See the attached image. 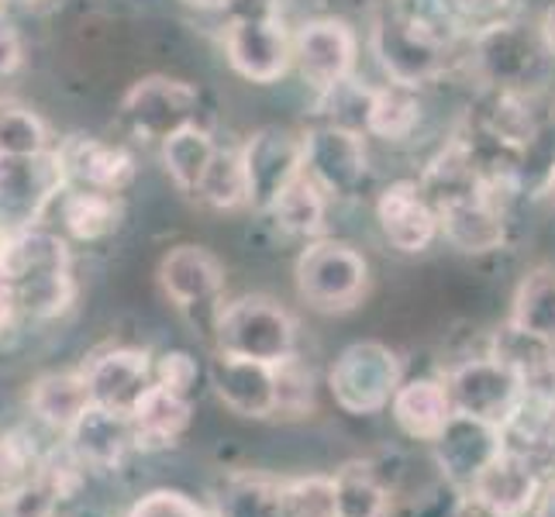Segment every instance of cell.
Segmentation results:
<instances>
[{
	"mask_svg": "<svg viewBox=\"0 0 555 517\" xmlns=\"http://www.w3.org/2000/svg\"><path fill=\"white\" fill-rule=\"evenodd\" d=\"M411 90L414 87L393 83V80L379 90H366V121H362L366 131H373L376 139H387V142H404L421 118L417 98Z\"/></svg>",
	"mask_w": 555,
	"mask_h": 517,
	"instance_id": "83f0119b",
	"label": "cell"
},
{
	"mask_svg": "<svg viewBox=\"0 0 555 517\" xmlns=\"http://www.w3.org/2000/svg\"><path fill=\"white\" fill-rule=\"evenodd\" d=\"M63 445L73 452V458L83 469L107 473L118 469L128 452H135V428H131V414L90 404L80 421L63 435Z\"/></svg>",
	"mask_w": 555,
	"mask_h": 517,
	"instance_id": "e0dca14e",
	"label": "cell"
},
{
	"mask_svg": "<svg viewBox=\"0 0 555 517\" xmlns=\"http://www.w3.org/2000/svg\"><path fill=\"white\" fill-rule=\"evenodd\" d=\"M215 345L224 356H242L280 366V362L297 356V324L273 300L242 297L221 308L215 321Z\"/></svg>",
	"mask_w": 555,
	"mask_h": 517,
	"instance_id": "3957f363",
	"label": "cell"
},
{
	"mask_svg": "<svg viewBox=\"0 0 555 517\" xmlns=\"http://www.w3.org/2000/svg\"><path fill=\"white\" fill-rule=\"evenodd\" d=\"M270 215L286 235L294 238H318L324 232V190L300 172V177L286 186V194L273 204Z\"/></svg>",
	"mask_w": 555,
	"mask_h": 517,
	"instance_id": "d6a6232c",
	"label": "cell"
},
{
	"mask_svg": "<svg viewBox=\"0 0 555 517\" xmlns=\"http://www.w3.org/2000/svg\"><path fill=\"white\" fill-rule=\"evenodd\" d=\"M197 359L183 352V349H173V352H163L156 359V383H163V387L177 390L183 397H190V390H194L197 383Z\"/></svg>",
	"mask_w": 555,
	"mask_h": 517,
	"instance_id": "ab89813d",
	"label": "cell"
},
{
	"mask_svg": "<svg viewBox=\"0 0 555 517\" xmlns=\"http://www.w3.org/2000/svg\"><path fill=\"white\" fill-rule=\"evenodd\" d=\"M446 387L452 393V404L459 414H473L493 421V425H507L511 414L518 411L525 387H521V373L511 370L501 359H469L463 366H455L446 376Z\"/></svg>",
	"mask_w": 555,
	"mask_h": 517,
	"instance_id": "9c48e42d",
	"label": "cell"
},
{
	"mask_svg": "<svg viewBox=\"0 0 555 517\" xmlns=\"http://www.w3.org/2000/svg\"><path fill=\"white\" fill-rule=\"evenodd\" d=\"M276 390H280L276 414H283V417H300V414H308L311 404H314L311 370H304L297 362V356H291V359L276 366Z\"/></svg>",
	"mask_w": 555,
	"mask_h": 517,
	"instance_id": "74e56055",
	"label": "cell"
},
{
	"mask_svg": "<svg viewBox=\"0 0 555 517\" xmlns=\"http://www.w3.org/2000/svg\"><path fill=\"white\" fill-rule=\"evenodd\" d=\"M449 31L435 28L425 17L411 14L408 8H387L373 25V49L379 55L383 73L393 83L417 87L446 66Z\"/></svg>",
	"mask_w": 555,
	"mask_h": 517,
	"instance_id": "7a4b0ae2",
	"label": "cell"
},
{
	"mask_svg": "<svg viewBox=\"0 0 555 517\" xmlns=\"http://www.w3.org/2000/svg\"><path fill=\"white\" fill-rule=\"evenodd\" d=\"M338 517H390V490L373 463H346L335 473Z\"/></svg>",
	"mask_w": 555,
	"mask_h": 517,
	"instance_id": "f546056e",
	"label": "cell"
},
{
	"mask_svg": "<svg viewBox=\"0 0 555 517\" xmlns=\"http://www.w3.org/2000/svg\"><path fill=\"white\" fill-rule=\"evenodd\" d=\"M552 449H555V442H552Z\"/></svg>",
	"mask_w": 555,
	"mask_h": 517,
	"instance_id": "f907efd6",
	"label": "cell"
},
{
	"mask_svg": "<svg viewBox=\"0 0 555 517\" xmlns=\"http://www.w3.org/2000/svg\"><path fill=\"white\" fill-rule=\"evenodd\" d=\"M163 294L173 300L190 321L204 324L215 335V321L221 314V290H224V266L201 245H177L169 248L159 262Z\"/></svg>",
	"mask_w": 555,
	"mask_h": 517,
	"instance_id": "ba28073f",
	"label": "cell"
},
{
	"mask_svg": "<svg viewBox=\"0 0 555 517\" xmlns=\"http://www.w3.org/2000/svg\"><path fill=\"white\" fill-rule=\"evenodd\" d=\"M459 22H483V28L504 22V8L511 0H449Z\"/></svg>",
	"mask_w": 555,
	"mask_h": 517,
	"instance_id": "b9f144b4",
	"label": "cell"
},
{
	"mask_svg": "<svg viewBox=\"0 0 555 517\" xmlns=\"http://www.w3.org/2000/svg\"><path fill=\"white\" fill-rule=\"evenodd\" d=\"M539 35H542V46L548 49V55H555V4L545 11L542 25H539Z\"/></svg>",
	"mask_w": 555,
	"mask_h": 517,
	"instance_id": "ee69618b",
	"label": "cell"
},
{
	"mask_svg": "<svg viewBox=\"0 0 555 517\" xmlns=\"http://www.w3.org/2000/svg\"><path fill=\"white\" fill-rule=\"evenodd\" d=\"M22 324H25V314H22V303H17L14 283L0 276V341L11 338Z\"/></svg>",
	"mask_w": 555,
	"mask_h": 517,
	"instance_id": "7bdbcfd3",
	"label": "cell"
},
{
	"mask_svg": "<svg viewBox=\"0 0 555 517\" xmlns=\"http://www.w3.org/2000/svg\"><path fill=\"white\" fill-rule=\"evenodd\" d=\"M242 166L248 204L256 210H273L286 186L304 172V139L280 128H262L245 142Z\"/></svg>",
	"mask_w": 555,
	"mask_h": 517,
	"instance_id": "8fae6325",
	"label": "cell"
},
{
	"mask_svg": "<svg viewBox=\"0 0 555 517\" xmlns=\"http://www.w3.org/2000/svg\"><path fill=\"white\" fill-rule=\"evenodd\" d=\"M431 449H435V463L446 473V480L469 493L473 480L483 473V466L507 449V435L501 425H493V421L455 411L449 428L438 435V442H431Z\"/></svg>",
	"mask_w": 555,
	"mask_h": 517,
	"instance_id": "4fadbf2b",
	"label": "cell"
},
{
	"mask_svg": "<svg viewBox=\"0 0 555 517\" xmlns=\"http://www.w3.org/2000/svg\"><path fill=\"white\" fill-rule=\"evenodd\" d=\"M14 290H17V303H22L25 321H55L73 308L76 280L69 273V266H63V270H46V273H35L22 283H14Z\"/></svg>",
	"mask_w": 555,
	"mask_h": 517,
	"instance_id": "4dcf8cb0",
	"label": "cell"
},
{
	"mask_svg": "<svg viewBox=\"0 0 555 517\" xmlns=\"http://www.w3.org/2000/svg\"><path fill=\"white\" fill-rule=\"evenodd\" d=\"M487 139L501 152H521L534 142V114L525 101V93L514 90H493V101L483 121Z\"/></svg>",
	"mask_w": 555,
	"mask_h": 517,
	"instance_id": "1f68e13d",
	"label": "cell"
},
{
	"mask_svg": "<svg viewBox=\"0 0 555 517\" xmlns=\"http://www.w3.org/2000/svg\"><path fill=\"white\" fill-rule=\"evenodd\" d=\"M52 148L49 128L22 101L0 98V156H31Z\"/></svg>",
	"mask_w": 555,
	"mask_h": 517,
	"instance_id": "836d02e7",
	"label": "cell"
},
{
	"mask_svg": "<svg viewBox=\"0 0 555 517\" xmlns=\"http://www.w3.org/2000/svg\"><path fill=\"white\" fill-rule=\"evenodd\" d=\"M215 517H286L283 483L266 476H232L215 496Z\"/></svg>",
	"mask_w": 555,
	"mask_h": 517,
	"instance_id": "f1b7e54d",
	"label": "cell"
},
{
	"mask_svg": "<svg viewBox=\"0 0 555 517\" xmlns=\"http://www.w3.org/2000/svg\"><path fill=\"white\" fill-rule=\"evenodd\" d=\"M93 404L83 370L46 373L28 387V411L38 425H46L55 435H66L80 414Z\"/></svg>",
	"mask_w": 555,
	"mask_h": 517,
	"instance_id": "cb8c5ba5",
	"label": "cell"
},
{
	"mask_svg": "<svg viewBox=\"0 0 555 517\" xmlns=\"http://www.w3.org/2000/svg\"><path fill=\"white\" fill-rule=\"evenodd\" d=\"M400 383H404L400 359L383 341H352L328 370V390L335 404L356 417L387 411Z\"/></svg>",
	"mask_w": 555,
	"mask_h": 517,
	"instance_id": "277c9868",
	"label": "cell"
},
{
	"mask_svg": "<svg viewBox=\"0 0 555 517\" xmlns=\"http://www.w3.org/2000/svg\"><path fill=\"white\" fill-rule=\"evenodd\" d=\"M304 172L324 194L346 197L366 177V145L349 125H321L304 135Z\"/></svg>",
	"mask_w": 555,
	"mask_h": 517,
	"instance_id": "5bb4252c",
	"label": "cell"
},
{
	"mask_svg": "<svg viewBox=\"0 0 555 517\" xmlns=\"http://www.w3.org/2000/svg\"><path fill=\"white\" fill-rule=\"evenodd\" d=\"M4 8H8V0H0V14H4Z\"/></svg>",
	"mask_w": 555,
	"mask_h": 517,
	"instance_id": "c3c4849f",
	"label": "cell"
},
{
	"mask_svg": "<svg viewBox=\"0 0 555 517\" xmlns=\"http://www.w3.org/2000/svg\"><path fill=\"white\" fill-rule=\"evenodd\" d=\"M125 517H215V514H207L190 493L163 487L139 496Z\"/></svg>",
	"mask_w": 555,
	"mask_h": 517,
	"instance_id": "f35d334b",
	"label": "cell"
},
{
	"mask_svg": "<svg viewBox=\"0 0 555 517\" xmlns=\"http://www.w3.org/2000/svg\"><path fill=\"white\" fill-rule=\"evenodd\" d=\"M197 201L232 210L238 204H248V190H245V166H242V148H218L215 163H210L204 186Z\"/></svg>",
	"mask_w": 555,
	"mask_h": 517,
	"instance_id": "e575fe53",
	"label": "cell"
},
{
	"mask_svg": "<svg viewBox=\"0 0 555 517\" xmlns=\"http://www.w3.org/2000/svg\"><path fill=\"white\" fill-rule=\"evenodd\" d=\"M511 324L528 338L555 349V266H539L521 283L511 303Z\"/></svg>",
	"mask_w": 555,
	"mask_h": 517,
	"instance_id": "484cf974",
	"label": "cell"
},
{
	"mask_svg": "<svg viewBox=\"0 0 555 517\" xmlns=\"http://www.w3.org/2000/svg\"><path fill=\"white\" fill-rule=\"evenodd\" d=\"M438 228L459 253H493L504 245V207L493 204L483 190L438 201Z\"/></svg>",
	"mask_w": 555,
	"mask_h": 517,
	"instance_id": "44dd1931",
	"label": "cell"
},
{
	"mask_svg": "<svg viewBox=\"0 0 555 517\" xmlns=\"http://www.w3.org/2000/svg\"><path fill=\"white\" fill-rule=\"evenodd\" d=\"M201 93L194 83L173 80V76H145L131 83V90L121 98V121L131 135L145 142H166L180 128L197 125Z\"/></svg>",
	"mask_w": 555,
	"mask_h": 517,
	"instance_id": "52a82bcc",
	"label": "cell"
},
{
	"mask_svg": "<svg viewBox=\"0 0 555 517\" xmlns=\"http://www.w3.org/2000/svg\"><path fill=\"white\" fill-rule=\"evenodd\" d=\"M390 414L397 421V428L404 431L414 442H438V435L449 428V421L455 417L452 393L446 387V379H408L400 383V390L390 400Z\"/></svg>",
	"mask_w": 555,
	"mask_h": 517,
	"instance_id": "7402d4cb",
	"label": "cell"
},
{
	"mask_svg": "<svg viewBox=\"0 0 555 517\" xmlns=\"http://www.w3.org/2000/svg\"><path fill=\"white\" fill-rule=\"evenodd\" d=\"M297 294L314 311L335 314L362 300L370 283V266L346 242H311L297 259Z\"/></svg>",
	"mask_w": 555,
	"mask_h": 517,
	"instance_id": "5b68a950",
	"label": "cell"
},
{
	"mask_svg": "<svg viewBox=\"0 0 555 517\" xmlns=\"http://www.w3.org/2000/svg\"><path fill=\"white\" fill-rule=\"evenodd\" d=\"M215 156H218V145L204 125H186L177 135H169L163 142V166L186 197L201 194L204 177L210 163H215Z\"/></svg>",
	"mask_w": 555,
	"mask_h": 517,
	"instance_id": "4316f807",
	"label": "cell"
},
{
	"mask_svg": "<svg viewBox=\"0 0 555 517\" xmlns=\"http://www.w3.org/2000/svg\"><path fill=\"white\" fill-rule=\"evenodd\" d=\"M224 52L238 76L273 83L294 60V46L280 22V0H224Z\"/></svg>",
	"mask_w": 555,
	"mask_h": 517,
	"instance_id": "6da1fadb",
	"label": "cell"
},
{
	"mask_svg": "<svg viewBox=\"0 0 555 517\" xmlns=\"http://www.w3.org/2000/svg\"><path fill=\"white\" fill-rule=\"evenodd\" d=\"M545 194L552 197V204H555V166L548 169V183H545Z\"/></svg>",
	"mask_w": 555,
	"mask_h": 517,
	"instance_id": "7dc6e473",
	"label": "cell"
},
{
	"mask_svg": "<svg viewBox=\"0 0 555 517\" xmlns=\"http://www.w3.org/2000/svg\"><path fill=\"white\" fill-rule=\"evenodd\" d=\"M66 186V169L55 145L31 156H0V221L35 228Z\"/></svg>",
	"mask_w": 555,
	"mask_h": 517,
	"instance_id": "8992f818",
	"label": "cell"
},
{
	"mask_svg": "<svg viewBox=\"0 0 555 517\" xmlns=\"http://www.w3.org/2000/svg\"><path fill=\"white\" fill-rule=\"evenodd\" d=\"M22 4H25L28 11H35V14H46V11H52V8H60L63 0H22Z\"/></svg>",
	"mask_w": 555,
	"mask_h": 517,
	"instance_id": "bcb514c9",
	"label": "cell"
},
{
	"mask_svg": "<svg viewBox=\"0 0 555 517\" xmlns=\"http://www.w3.org/2000/svg\"><path fill=\"white\" fill-rule=\"evenodd\" d=\"M534 517H555V483L542 490V501L534 507Z\"/></svg>",
	"mask_w": 555,
	"mask_h": 517,
	"instance_id": "f6af8a7d",
	"label": "cell"
},
{
	"mask_svg": "<svg viewBox=\"0 0 555 517\" xmlns=\"http://www.w3.org/2000/svg\"><path fill=\"white\" fill-rule=\"evenodd\" d=\"M542 52H548L542 35L534 38L511 22H496L476 35V69L493 90L525 93V87H531L534 76L542 73Z\"/></svg>",
	"mask_w": 555,
	"mask_h": 517,
	"instance_id": "30bf717a",
	"label": "cell"
},
{
	"mask_svg": "<svg viewBox=\"0 0 555 517\" xmlns=\"http://www.w3.org/2000/svg\"><path fill=\"white\" fill-rule=\"evenodd\" d=\"M542 480L534 473L531 455L521 449H504L483 466L469 487V501L476 510L490 517H528L542 501Z\"/></svg>",
	"mask_w": 555,
	"mask_h": 517,
	"instance_id": "7c38bea8",
	"label": "cell"
},
{
	"mask_svg": "<svg viewBox=\"0 0 555 517\" xmlns=\"http://www.w3.org/2000/svg\"><path fill=\"white\" fill-rule=\"evenodd\" d=\"M294 60L300 76L318 93H332L341 83H349L356 66V35L346 22L335 17H318L300 28L294 42Z\"/></svg>",
	"mask_w": 555,
	"mask_h": 517,
	"instance_id": "9a60e30c",
	"label": "cell"
},
{
	"mask_svg": "<svg viewBox=\"0 0 555 517\" xmlns=\"http://www.w3.org/2000/svg\"><path fill=\"white\" fill-rule=\"evenodd\" d=\"M46 452H38L28 431H4L0 435V504L38 473Z\"/></svg>",
	"mask_w": 555,
	"mask_h": 517,
	"instance_id": "8d00e7d4",
	"label": "cell"
},
{
	"mask_svg": "<svg viewBox=\"0 0 555 517\" xmlns=\"http://www.w3.org/2000/svg\"><path fill=\"white\" fill-rule=\"evenodd\" d=\"M83 376L93 404L131 414L142 393L156 383V362H152L145 349L121 345V349H107L101 356H93L83 366Z\"/></svg>",
	"mask_w": 555,
	"mask_h": 517,
	"instance_id": "ac0fdd59",
	"label": "cell"
},
{
	"mask_svg": "<svg viewBox=\"0 0 555 517\" xmlns=\"http://www.w3.org/2000/svg\"><path fill=\"white\" fill-rule=\"evenodd\" d=\"M463 517H466V514H463ZM473 517H490V514H483V510H480V514H473Z\"/></svg>",
	"mask_w": 555,
	"mask_h": 517,
	"instance_id": "681fc988",
	"label": "cell"
},
{
	"mask_svg": "<svg viewBox=\"0 0 555 517\" xmlns=\"http://www.w3.org/2000/svg\"><path fill=\"white\" fill-rule=\"evenodd\" d=\"M55 148H60L69 186L121 197L131 186V180H135V159L114 142H101L90 135H69Z\"/></svg>",
	"mask_w": 555,
	"mask_h": 517,
	"instance_id": "ffe728a7",
	"label": "cell"
},
{
	"mask_svg": "<svg viewBox=\"0 0 555 517\" xmlns=\"http://www.w3.org/2000/svg\"><path fill=\"white\" fill-rule=\"evenodd\" d=\"M60 207L63 232L76 242H104L121 228L125 204L118 194H98V190L66 186L63 197L55 201Z\"/></svg>",
	"mask_w": 555,
	"mask_h": 517,
	"instance_id": "d4e9b609",
	"label": "cell"
},
{
	"mask_svg": "<svg viewBox=\"0 0 555 517\" xmlns=\"http://www.w3.org/2000/svg\"><path fill=\"white\" fill-rule=\"evenodd\" d=\"M190 397L163 387V383H152L142 393V400L131 408V428H135V445L142 452H159L177 445L183 431L190 428Z\"/></svg>",
	"mask_w": 555,
	"mask_h": 517,
	"instance_id": "603a6c76",
	"label": "cell"
},
{
	"mask_svg": "<svg viewBox=\"0 0 555 517\" xmlns=\"http://www.w3.org/2000/svg\"><path fill=\"white\" fill-rule=\"evenodd\" d=\"M376 221L383 228V238H387L397 253H425L435 242V235L442 232L438 228V210L428 201L425 186L411 183V180H397L379 194L376 201Z\"/></svg>",
	"mask_w": 555,
	"mask_h": 517,
	"instance_id": "d6986e66",
	"label": "cell"
},
{
	"mask_svg": "<svg viewBox=\"0 0 555 517\" xmlns=\"http://www.w3.org/2000/svg\"><path fill=\"white\" fill-rule=\"evenodd\" d=\"M210 387H215L221 404L238 417L266 421L280 408L276 366H270V362L218 352L210 362Z\"/></svg>",
	"mask_w": 555,
	"mask_h": 517,
	"instance_id": "2e32d148",
	"label": "cell"
},
{
	"mask_svg": "<svg viewBox=\"0 0 555 517\" xmlns=\"http://www.w3.org/2000/svg\"><path fill=\"white\" fill-rule=\"evenodd\" d=\"M286 517H338L335 476H300L283 483Z\"/></svg>",
	"mask_w": 555,
	"mask_h": 517,
	"instance_id": "d590c367",
	"label": "cell"
},
{
	"mask_svg": "<svg viewBox=\"0 0 555 517\" xmlns=\"http://www.w3.org/2000/svg\"><path fill=\"white\" fill-rule=\"evenodd\" d=\"M22 66H25V42H22V35H17V28L0 14V80H8V76H14Z\"/></svg>",
	"mask_w": 555,
	"mask_h": 517,
	"instance_id": "60d3db41",
	"label": "cell"
}]
</instances>
